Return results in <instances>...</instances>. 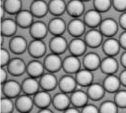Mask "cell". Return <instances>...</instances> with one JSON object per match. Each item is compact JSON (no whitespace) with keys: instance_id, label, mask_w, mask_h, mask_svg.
<instances>
[{"instance_id":"cell-36","label":"cell","mask_w":126,"mask_h":113,"mask_svg":"<svg viewBox=\"0 0 126 113\" xmlns=\"http://www.w3.org/2000/svg\"><path fill=\"white\" fill-rule=\"evenodd\" d=\"M118 106L114 101H105L99 108V113H117Z\"/></svg>"},{"instance_id":"cell-27","label":"cell","mask_w":126,"mask_h":113,"mask_svg":"<svg viewBox=\"0 0 126 113\" xmlns=\"http://www.w3.org/2000/svg\"><path fill=\"white\" fill-rule=\"evenodd\" d=\"M18 25L15 21L11 18H5L1 20V35L6 36H12L16 32Z\"/></svg>"},{"instance_id":"cell-23","label":"cell","mask_w":126,"mask_h":113,"mask_svg":"<svg viewBox=\"0 0 126 113\" xmlns=\"http://www.w3.org/2000/svg\"><path fill=\"white\" fill-rule=\"evenodd\" d=\"M101 61L100 58L97 54L90 52L84 56L83 64L84 68L93 71L100 67Z\"/></svg>"},{"instance_id":"cell-50","label":"cell","mask_w":126,"mask_h":113,"mask_svg":"<svg viewBox=\"0 0 126 113\" xmlns=\"http://www.w3.org/2000/svg\"><path fill=\"white\" fill-rule=\"evenodd\" d=\"M4 36L1 35V37H0V43H1V45H2L3 41H4Z\"/></svg>"},{"instance_id":"cell-29","label":"cell","mask_w":126,"mask_h":113,"mask_svg":"<svg viewBox=\"0 0 126 113\" xmlns=\"http://www.w3.org/2000/svg\"><path fill=\"white\" fill-rule=\"evenodd\" d=\"M118 63L113 56H107L101 61L100 68L103 73L109 75L114 74L118 69Z\"/></svg>"},{"instance_id":"cell-31","label":"cell","mask_w":126,"mask_h":113,"mask_svg":"<svg viewBox=\"0 0 126 113\" xmlns=\"http://www.w3.org/2000/svg\"><path fill=\"white\" fill-rule=\"evenodd\" d=\"M120 46L119 41L113 38H109L103 43L102 49L107 56H113L119 52Z\"/></svg>"},{"instance_id":"cell-11","label":"cell","mask_w":126,"mask_h":113,"mask_svg":"<svg viewBox=\"0 0 126 113\" xmlns=\"http://www.w3.org/2000/svg\"><path fill=\"white\" fill-rule=\"evenodd\" d=\"M77 85L75 78L69 74L63 76L58 81L60 91L67 94L71 93L75 91Z\"/></svg>"},{"instance_id":"cell-18","label":"cell","mask_w":126,"mask_h":113,"mask_svg":"<svg viewBox=\"0 0 126 113\" xmlns=\"http://www.w3.org/2000/svg\"><path fill=\"white\" fill-rule=\"evenodd\" d=\"M78 85L83 87H88L93 82L94 75L92 71L86 69H80L75 73V76Z\"/></svg>"},{"instance_id":"cell-4","label":"cell","mask_w":126,"mask_h":113,"mask_svg":"<svg viewBox=\"0 0 126 113\" xmlns=\"http://www.w3.org/2000/svg\"><path fill=\"white\" fill-rule=\"evenodd\" d=\"M6 66L8 72L13 76H20L26 72L27 65L24 60L19 57L11 59Z\"/></svg>"},{"instance_id":"cell-40","label":"cell","mask_w":126,"mask_h":113,"mask_svg":"<svg viewBox=\"0 0 126 113\" xmlns=\"http://www.w3.org/2000/svg\"><path fill=\"white\" fill-rule=\"evenodd\" d=\"M81 113H99V108L92 104H87L82 108Z\"/></svg>"},{"instance_id":"cell-49","label":"cell","mask_w":126,"mask_h":113,"mask_svg":"<svg viewBox=\"0 0 126 113\" xmlns=\"http://www.w3.org/2000/svg\"><path fill=\"white\" fill-rule=\"evenodd\" d=\"M0 17H1V20L3 19V18L4 16L5 12H6L4 7L3 5L0 6Z\"/></svg>"},{"instance_id":"cell-9","label":"cell","mask_w":126,"mask_h":113,"mask_svg":"<svg viewBox=\"0 0 126 113\" xmlns=\"http://www.w3.org/2000/svg\"><path fill=\"white\" fill-rule=\"evenodd\" d=\"M39 82L40 88L48 92L53 90L58 85L57 77L54 73L50 72L44 73L40 77Z\"/></svg>"},{"instance_id":"cell-14","label":"cell","mask_w":126,"mask_h":113,"mask_svg":"<svg viewBox=\"0 0 126 113\" xmlns=\"http://www.w3.org/2000/svg\"><path fill=\"white\" fill-rule=\"evenodd\" d=\"M34 105L39 109L48 108L52 104V98L48 91L45 90L38 91L33 97Z\"/></svg>"},{"instance_id":"cell-51","label":"cell","mask_w":126,"mask_h":113,"mask_svg":"<svg viewBox=\"0 0 126 113\" xmlns=\"http://www.w3.org/2000/svg\"><path fill=\"white\" fill-rule=\"evenodd\" d=\"M82 0L84 1H88V0Z\"/></svg>"},{"instance_id":"cell-38","label":"cell","mask_w":126,"mask_h":113,"mask_svg":"<svg viewBox=\"0 0 126 113\" xmlns=\"http://www.w3.org/2000/svg\"><path fill=\"white\" fill-rule=\"evenodd\" d=\"M118 107H126V90L118 91L115 96V101Z\"/></svg>"},{"instance_id":"cell-3","label":"cell","mask_w":126,"mask_h":113,"mask_svg":"<svg viewBox=\"0 0 126 113\" xmlns=\"http://www.w3.org/2000/svg\"><path fill=\"white\" fill-rule=\"evenodd\" d=\"M33 105V98H32L31 95L24 93L17 97L15 102V107L20 113L30 112Z\"/></svg>"},{"instance_id":"cell-43","label":"cell","mask_w":126,"mask_h":113,"mask_svg":"<svg viewBox=\"0 0 126 113\" xmlns=\"http://www.w3.org/2000/svg\"><path fill=\"white\" fill-rule=\"evenodd\" d=\"M121 46L126 49V31L124 32L120 36L119 40Z\"/></svg>"},{"instance_id":"cell-35","label":"cell","mask_w":126,"mask_h":113,"mask_svg":"<svg viewBox=\"0 0 126 113\" xmlns=\"http://www.w3.org/2000/svg\"><path fill=\"white\" fill-rule=\"evenodd\" d=\"M14 107L15 103L13 102L11 98L5 96L1 98L0 102V113H12Z\"/></svg>"},{"instance_id":"cell-52","label":"cell","mask_w":126,"mask_h":113,"mask_svg":"<svg viewBox=\"0 0 126 113\" xmlns=\"http://www.w3.org/2000/svg\"><path fill=\"white\" fill-rule=\"evenodd\" d=\"M30 113V112H29V113Z\"/></svg>"},{"instance_id":"cell-25","label":"cell","mask_w":126,"mask_h":113,"mask_svg":"<svg viewBox=\"0 0 126 113\" xmlns=\"http://www.w3.org/2000/svg\"><path fill=\"white\" fill-rule=\"evenodd\" d=\"M85 6L82 0H70L66 5V11L69 15L77 18L84 12Z\"/></svg>"},{"instance_id":"cell-7","label":"cell","mask_w":126,"mask_h":113,"mask_svg":"<svg viewBox=\"0 0 126 113\" xmlns=\"http://www.w3.org/2000/svg\"><path fill=\"white\" fill-rule=\"evenodd\" d=\"M81 62L78 56L70 55L63 60L62 68L68 74L76 73L80 69Z\"/></svg>"},{"instance_id":"cell-26","label":"cell","mask_w":126,"mask_h":113,"mask_svg":"<svg viewBox=\"0 0 126 113\" xmlns=\"http://www.w3.org/2000/svg\"><path fill=\"white\" fill-rule=\"evenodd\" d=\"M99 26V30L103 35L108 37H111L114 35L118 29L117 22L114 19L110 18H106L102 20Z\"/></svg>"},{"instance_id":"cell-24","label":"cell","mask_w":126,"mask_h":113,"mask_svg":"<svg viewBox=\"0 0 126 113\" xmlns=\"http://www.w3.org/2000/svg\"><path fill=\"white\" fill-rule=\"evenodd\" d=\"M45 69L43 63L38 60H32L27 65L26 72L29 76L34 78L40 77Z\"/></svg>"},{"instance_id":"cell-1","label":"cell","mask_w":126,"mask_h":113,"mask_svg":"<svg viewBox=\"0 0 126 113\" xmlns=\"http://www.w3.org/2000/svg\"><path fill=\"white\" fill-rule=\"evenodd\" d=\"M63 60L60 55L51 53L45 57L43 64L48 72L55 73L62 68Z\"/></svg>"},{"instance_id":"cell-12","label":"cell","mask_w":126,"mask_h":113,"mask_svg":"<svg viewBox=\"0 0 126 113\" xmlns=\"http://www.w3.org/2000/svg\"><path fill=\"white\" fill-rule=\"evenodd\" d=\"M9 47L13 53L19 55L24 53L28 49V45L24 37L21 36H16L10 40Z\"/></svg>"},{"instance_id":"cell-44","label":"cell","mask_w":126,"mask_h":113,"mask_svg":"<svg viewBox=\"0 0 126 113\" xmlns=\"http://www.w3.org/2000/svg\"><path fill=\"white\" fill-rule=\"evenodd\" d=\"M63 113H81V111H80L77 108L73 106L68 107L63 111Z\"/></svg>"},{"instance_id":"cell-22","label":"cell","mask_w":126,"mask_h":113,"mask_svg":"<svg viewBox=\"0 0 126 113\" xmlns=\"http://www.w3.org/2000/svg\"><path fill=\"white\" fill-rule=\"evenodd\" d=\"M15 21L21 28H30L33 22V15L30 10H21L16 14Z\"/></svg>"},{"instance_id":"cell-2","label":"cell","mask_w":126,"mask_h":113,"mask_svg":"<svg viewBox=\"0 0 126 113\" xmlns=\"http://www.w3.org/2000/svg\"><path fill=\"white\" fill-rule=\"evenodd\" d=\"M1 85L3 95L6 97L16 98L22 92L21 84L15 80H7Z\"/></svg>"},{"instance_id":"cell-19","label":"cell","mask_w":126,"mask_h":113,"mask_svg":"<svg viewBox=\"0 0 126 113\" xmlns=\"http://www.w3.org/2000/svg\"><path fill=\"white\" fill-rule=\"evenodd\" d=\"M71 104L77 108H82L88 104L89 99L87 92L81 90H75L70 96Z\"/></svg>"},{"instance_id":"cell-32","label":"cell","mask_w":126,"mask_h":113,"mask_svg":"<svg viewBox=\"0 0 126 113\" xmlns=\"http://www.w3.org/2000/svg\"><path fill=\"white\" fill-rule=\"evenodd\" d=\"M121 84L120 78L112 74L107 75L104 79L102 85L106 91L111 93L117 92Z\"/></svg>"},{"instance_id":"cell-15","label":"cell","mask_w":126,"mask_h":113,"mask_svg":"<svg viewBox=\"0 0 126 113\" xmlns=\"http://www.w3.org/2000/svg\"><path fill=\"white\" fill-rule=\"evenodd\" d=\"M86 24L83 20L78 18L71 20L67 25L68 33L74 38L79 37L85 32Z\"/></svg>"},{"instance_id":"cell-17","label":"cell","mask_w":126,"mask_h":113,"mask_svg":"<svg viewBox=\"0 0 126 113\" xmlns=\"http://www.w3.org/2000/svg\"><path fill=\"white\" fill-rule=\"evenodd\" d=\"M22 91L26 94L34 95L39 90L40 87L39 82L37 78L29 76L23 80L21 84Z\"/></svg>"},{"instance_id":"cell-47","label":"cell","mask_w":126,"mask_h":113,"mask_svg":"<svg viewBox=\"0 0 126 113\" xmlns=\"http://www.w3.org/2000/svg\"><path fill=\"white\" fill-rule=\"evenodd\" d=\"M37 113H54V112L48 108H46L40 109Z\"/></svg>"},{"instance_id":"cell-13","label":"cell","mask_w":126,"mask_h":113,"mask_svg":"<svg viewBox=\"0 0 126 113\" xmlns=\"http://www.w3.org/2000/svg\"><path fill=\"white\" fill-rule=\"evenodd\" d=\"M29 28L30 35L33 39L42 40L49 31L48 26L41 21L33 22Z\"/></svg>"},{"instance_id":"cell-8","label":"cell","mask_w":126,"mask_h":113,"mask_svg":"<svg viewBox=\"0 0 126 113\" xmlns=\"http://www.w3.org/2000/svg\"><path fill=\"white\" fill-rule=\"evenodd\" d=\"M103 36L100 30L92 28L86 33L84 40L88 47L95 48L99 47L101 44Z\"/></svg>"},{"instance_id":"cell-33","label":"cell","mask_w":126,"mask_h":113,"mask_svg":"<svg viewBox=\"0 0 126 113\" xmlns=\"http://www.w3.org/2000/svg\"><path fill=\"white\" fill-rule=\"evenodd\" d=\"M66 5L64 0H51L48 3L49 11L55 16H59L66 11Z\"/></svg>"},{"instance_id":"cell-21","label":"cell","mask_w":126,"mask_h":113,"mask_svg":"<svg viewBox=\"0 0 126 113\" xmlns=\"http://www.w3.org/2000/svg\"><path fill=\"white\" fill-rule=\"evenodd\" d=\"M86 26L94 28L99 26L102 21L100 12L95 9L89 10L84 16V20Z\"/></svg>"},{"instance_id":"cell-39","label":"cell","mask_w":126,"mask_h":113,"mask_svg":"<svg viewBox=\"0 0 126 113\" xmlns=\"http://www.w3.org/2000/svg\"><path fill=\"white\" fill-rule=\"evenodd\" d=\"M10 59V55L8 51L5 48H1L0 52V61L1 67L7 65Z\"/></svg>"},{"instance_id":"cell-34","label":"cell","mask_w":126,"mask_h":113,"mask_svg":"<svg viewBox=\"0 0 126 113\" xmlns=\"http://www.w3.org/2000/svg\"><path fill=\"white\" fill-rule=\"evenodd\" d=\"M21 0H5L3 6L6 12L12 14H16L21 10Z\"/></svg>"},{"instance_id":"cell-28","label":"cell","mask_w":126,"mask_h":113,"mask_svg":"<svg viewBox=\"0 0 126 113\" xmlns=\"http://www.w3.org/2000/svg\"><path fill=\"white\" fill-rule=\"evenodd\" d=\"M30 11L34 16L42 17L49 11L48 4L44 0H33L31 5Z\"/></svg>"},{"instance_id":"cell-42","label":"cell","mask_w":126,"mask_h":113,"mask_svg":"<svg viewBox=\"0 0 126 113\" xmlns=\"http://www.w3.org/2000/svg\"><path fill=\"white\" fill-rule=\"evenodd\" d=\"M7 80V72L3 67H1L0 70V81L1 84Z\"/></svg>"},{"instance_id":"cell-41","label":"cell","mask_w":126,"mask_h":113,"mask_svg":"<svg viewBox=\"0 0 126 113\" xmlns=\"http://www.w3.org/2000/svg\"><path fill=\"white\" fill-rule=\"evenodd\" d=\"M114 7L119 10H124L126 9V0H113Z\"/></svg>"},{"instance_id":"cell-30","label":"cell","mask_w":126,"mask_h":113,"mask_svg":"<svg viewBox=\"0 0 126 113\" xmlns=\"http://www.w3.org/2000/svg\"><path fill=\"white\" fill-rule=\"evenodd\" d=\"M105 91L103 85L97 83H92L88 87L86 92L89 99L97 101L103 98Z\"/></svg>"},{"instance_id":"cell-45","label":"cell","mask_w":126,"mask_h":113,"mask_svg":"<svg viewBox=\"0 0 126 113\" xmlns=\"http://www.w3.org/2000/svg\"><path fill=\"white\" fill-rule=\"evenodd\" d=\"M119 78L121 84H123L124 85L126 86V69L121 72Z\"/></svg>"},{"instance_id":"cell-10","label":"cell","mask_w":126,"mask_h":113,"mask_svg":"<svg viewBox=\"0 0 126 113\" xmlns=\"http://www.w3.org/2000/svg\"><path fill=\"white\" fill-rule=\"evenodd\" d=\"M52 104L55 109L60 111H63L71 104L70 96L67 93L61 92L57 93L52 98Z\"/></svg>"},{"instance_id":"cell-48","label":"cell","mask_w":126,"mask_h":113,"mask_svg":"<svg viewBox=\"0 0 126 113\" xmlns=\"http://www.w3.org/2000/svg\"><path fill=\"white\" fill-rule=\"evenodd\" d=\"M121 62L122 64L126 67V51L124 52L121 56Z\"/></svg>"},{"instance_id":"cell-5","label":"cell","mask_w":126,"mask_h":113,"mask_svg":"<svg viewBox=\"0 0 126 113\" xmlns=\"http://www.w3.org/2000/svg\"><path fill=\"white\" fill-rule=\"evenodd\" d=\"M28 50L31 56L34 58L43 56L46 52V46L42 39H33L28 45Z\"/></svg>"},{"instance_id":"cell-37","label":"cell","mask_w":126,"mask_h":113,"mask_svg":"<svg viewBox=\"0 0 126 113\" xmlns=\"http://www.w3.org/2000/svg\"><path fill=\"white\" fill-rule=\"evenodd\" d=\"M111 3V0H94V9L100 12L106 11L109 9Z\"/></svg>"},{"instance_id":"cell-16","label":"cell","mask_w":126,"mask_h":113,"mask_svg":"<svg viewBox=\"0 0 126 113\" xmlns=\"http://www.w3.org/2000/svg\"><path fill=\"white\" fill-rule=\"evenodd\" d=\"M87 47L84 40L79 37H75L70 42L68 49L71 55L79 56L85 53Z\"/></svg>"},{"instance_id":"cell-46","label":"cell","mask_w":126,"mask_h":113,"mask_svg":"<svg viewBox=\"0 0 126 113\" xmlns=\"http://www.w3.org/2000/svg\"><path fill=\"white\" fill-rule=\"evenodd\" d=\"M120 24L121 26L126 29V12L122 14L120 19Z\"/></svg>"},{"instance_id":"cell-20","label":"cell","mask_w":126,"mask_h":113,"mask_svg":"<svg viewBox=\"0 0 126 113\" xmlns=\"http://www.w3.org/2000/svg\"><path fill=\"white\" fill-rule=\"evenodd\" d=\"M49 31L54 36L62 35L67 28L64 20L56 17L52 19L48 25Z\"/></svg>"},{"instance_id":"cell-6","label":"cell","mask_w":126,"mask_h":113,"mask_svg":"<svg viewBox=\"0 0 126 113\" xmlns=\"http://www.w3.org/2000/svg\"><path fill=\"white\" fill-rule=\"evenodd\" d=\"M68 45L66 39L62 35L54 36L50 41L49 48L51 53L61 55L68 49Z\"/></svg>"}]
</instances>
